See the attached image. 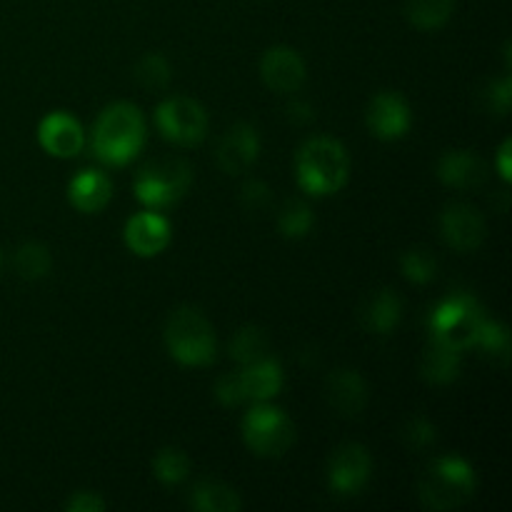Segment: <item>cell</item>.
Wrapping results in <instances>:
<instances>
[{"label":"cell","instance_id":"6da1fadb","mask_svg":"<svg viewBox=\"0 0 512 512\" xmlns=\"http://www.w3.org/2000/svg\"><path fill=\"white\" fill-rule=\"evenodd\" d=\"M145 118L138 105L113 103L100 113L93 130L95 158L108 165H125L143 150Z\"/></svg>","mask_w":512,"mask_h":512},{"label":"cell","instance_id":"7a4b0ae2","mask_svg":"<svg viewBox=\"0 0 512 512\" xmlns=\"http://www.w3.org/2000/svg\"><path fill=\"white\" fill-rule=\"evenodd\" d=\"M350 160L333 138H313L295 155V175L305 193L333 195L348 183Z\"/></svg>","mask_w":512,"mask_h":512},{"label":"cell","instance_id":"3957f363","mask_svg":"<svg viewBox=\"0 0 512 512\" xmlns=\"http://www.w3.org/2000/svg\"><path fill=\"white\" fill-rule=\"evenodd\" d=\"M478 488L475 470L460 458H438L418 480V498L430 510H453L468 503Z\"/></svg>","mask_w":512,"mask_h":512},{"label":"cell","instance_id":"277c9868","mask_svg":"<svg viewBox=\"0 0 512 512\" xmlns=\"http://www.w3.org/2000/svg\"><path fill=\"white\" fill-rule=\"evenodd\" d=\"M165 345L168 353L183 365H208L215 360V330L200 310L178 308L165 323Z\"/></svg>","mask_w":512,"mask_h":512},{"label":"cell","instance_id":"5b68a950","mask_svg":"<svg viewBox=\"0 0 512 512\" xmlns=\"http://www.w3.org/2000/svg\"><path fill=\"white\" fill-rule=\"evenodd\" d=\"M485 323V313L473 295H453L430 313V338L450 345L455 350H468L475 345L480 325Z\"/></svg>","mask_w":512,"mask_h":512},{"label":"cell","instance_id":"8992f818","mask_svg":"<svg viewBox=\"0 0 512 512\" xmlns=\"http://www.w3.org/2000/svg\"><path fill=\"white\" fill-rule=\"evenodd\" d=\"M193 183V168L183 158H155L135 175L133 190L140 203L150 208L173 205L188 193Z\"/></svg>","mask_w":512,"mask_h":512},{"label":"cell","instance_id":"52a82bcc","mask_svg":"<svg viewBox=\"0 0 512 512\" xmlns=\"http://www.w3.org/2000/svg\"><path fill=\"white\" fill-rule=\"evenodd\" d=\"M245 445L260 458H280L295 443V425L280 408L255 405L243 420Z\"/></svg>","mask_w":512,"mask_h":512},{"label":"cell","instance_id":"ba28073f","mask_svg":"<svg viewBox=\"0 0 512 512\" xmlns=\"http://www.w3.org/2000/svg\"><path fill=\"white\" fill-rule=\"evenodd\" d=\"M155 123L165 138L178 145H198L208 133V115L203 105L183 95L163 100L155 110Z\"/></svg>","mask_w":512,"mask_h":512},{"label":"cell","instance_id":"9c48e42d","mask_svg":"<svg viewBox=\"0 0 512 512\" xmlns=\"http://www.w3.org/2000/svg\"><path fill=\"white\" fill-rule=\"evenodd\" d=\"M373 460L358 443L340 445L328 465V483L338 495H358L368 485Z\"/></svg>","mask_w":512,"mask_h":512},{"label":"cell","instance_id":"30bf717a","mask_svg":"<svg viewBox=\"0 0 512 512\" xmlns=\"http://www.w3.org/2000/svg\"><path fill=\"white\" fill-rule=\"evenodd\" d=\"M440 233L450 248L458 253H470L483 245L488 228L478 208L468 203H453L440 215Z\"/></svg>","mask_w":512,"mask_h":512},{"label":"cell","instance_id":"8fae6325","mask_svg":"<svg viewBox=\"0 0 512 512\" xmlns=\"http://www.w3.org/2000/svg\"><path fill=\"white\" fill-rule=\"evenodd\" d=\"M260 155V135L250 123H235L230 125L218 140L215 148V160H218L220 170L230 175L248 173L255 165Z\"/></svg>","mask_w":512,"mask_h":512},{"label":"cell","instance_id":"7c38bea8","mask_svg":"<svg viewBox=\"0 0 512 512\" xmlns=\"http://www.w3.org/2000/svg\"><path fill=\"white\" fill-rule=\"evenodd\" d=\"M413 123L408 100L400 93H378L368 105V128L380 140H398Z\"/></svg>","mask_w":512,"mask_h":512},{"label":"cell","instance_id":"4fadbf2b","mask_svg":"<svg viewBox=\"0 0 512 512\" xmlns=\"http://www.w3.org/2000/svg\"><path fill=\"white\" fill-rule=\"evenodd\" d=\"M260 75L275 93H295L305 83V60L295 48L275 45V48L265 50L263 60H260Z\"/></svg>","mask_w":512,"mask_h":512},{"label":"cell","instance_id":"5bb4252c","mask_svg":"<svg viewBox=\"0 0 512 512\" xmlns=\"http://www.w3.org/2000/svg\"><path fill=\"white\" fill-rule=\"evenodd\" d=\"M325 400L343 418H358L368 405V385L358 370H333L325 378Z\"/></svg>","mask_w":512,"mask_h":512},{"label":"cell","instance_id":"9a60e30c","mask_svg":"<svg viewBox=\"0 0 512 512\" xmlns=\"http://www.w3.org/2000/svg\"><path fill=\"white\" fill-rule=\"evenodd\" d=\"M170 243V223L153 210L135 213L125 223V245L140 258H153Z\"/></svg>","mask_w":512,"mask_h":512},{"label":"cell","instance_id":"2e32d148","mask_svg":"<svg viewBox=\"0 0 512 512\" xmlns=\"http://www.w3.org/2000/svg\"><path fill=\"white\" fill-rule=\"evenodd\" d=\"M38 140L45 153L55 158H73L83 150L85 133L73 115L58 110V113L45 115L38 128Z\"/></svg>","mask_w":512,"mask_h":512},{"label":"cell","instance_id":"e0dca14e","mask_svg":"<svg viewBox=\"0 0 512 512\" xmlns=\"http://www.w3.org/2000/svg\"><path fill=\"white\" fill-rule=\"evenodd\" d=\"M438 178L458 190H475L488 180V165L473 150H448L438 163Z\"/></svg>","mask_w":512,"mask_h":512},{"label":"cell","instance_id":"ac0fdd59","mask_svg":"<svg viewBox=\"0 0 512 512\" xmlns=\"http://www.w3.org/2000/svg\"><path fill=\"white\" fill-rule=\"evenodd\" d=\"M68 198L80 213H98L113 198V183L100 170H80L68 185Z\"/></svg>","mask_w":512,"mask_h":512},{"label":"cell","instance_id":"d6986e66","mask_svg":"<svg viewBox=\"0 0 512 512\" xmlns=\"http://www.w3.org/2000/svg\"><path fill=\"white\" fill-rule=\"evenodd\" d=\"M400 318H403V303H400V298L390 288H383L375 295H370L368 303L360 310V320H363L365 330L375 335L393 333L398 328Z\"/></svg>","mask_w":512,"mask_h":512},{"label":"cell","instance_id":"ffe728a7","mask_svg":"<svg viewBox=\"0 0 512 512\" xmlns=\"http://www.w3.org/2000/svg\"><path fill=\"white\" fill-rule=\"evenodd\" d=\"M240 378H243L245 395H248V400H255V403H265V400L275 398L280 388H283V368L273 358H263L250 365H243Z\"/></svg>","mask_w":512,"mask_h":512},{"label":"cell","instance_id":"44dd1931","mask_svg":"<svg viewBox=\"0 0 512 512\" xmlns=\"http://www.w3.org/2000/svg\"><path fill=\"white\" fill-rule=\"evenodd\" d=\"M460 365H463V353L460 350L438 343V340H430V345L423 353V360H420V373H423L428 383L448 385L460 375Z\"/></svg>","mask_w":512,"mask_h":512},{"label":"cell","instance_id":"7402d4cb","mask_svg":"<svg viewBox=\"0 0 512 512\" xmlns=\"http://www.w3.org/2000/svg\"><path fill=\"white\" fill-rule=\"evenodd\" d=\"M190 505L200 512H238L243 508V500L220 480H200L190 493Z\"/></svg>","mask_w":512,"mask_h":512},{"label":"cell","instance_id":"603a6c76","mask_svg":"<svg viewBox=\"0 0 512 512\" xmlns=\"http://www.w3.org/2000/svg\"><path fill=\"white\" fill-rule=\"evenodd\" d=\"M455 0H403L405 18L418 30L443 28L450 20Z\"/></svg>","mask_w":512,"mask_h":512},{"label":"cell","instance_id":"cb8c5ba5","mask_svg":"<svg viewBox=\"0 0 512 512\" xmlns=\"http://www.w3.org/2000/svg\"><path fill=\"white\" fill-rule=\"evenodd\" d=\"M268 335L255 325H245L230 340V358L238 360L240 365H250L255 360L268 358Z\"/></svg>","mask_w":512,"mask_h":512},{"label":"cell","instance_id":"d4e9b609","mask_svg":"<svg viewBox=\"0 0 512 512\" xmlns=\"http://www.w3.org/2000/svg\"><path fill=\"white\" fill-rule=\"evenodd\" d=\"M13 265L20 278L40 280L53 268V255H50V250L43 243H23L15 250Z\"/></svg>","mask_w":512,"mask_h":512},{"label":"cell","instance_id":"484cf974","mask_svg":"<svg viewBox=\"0 0 512 512\" xmlns=\"http://www.w3.org/2000/svg\"><path fill=\"white\" fill-rule=\"evenodd\" d=\"M313 225H315V215L313 210L308 208V203H303V200L293 198L280 208L278 228L280 233H283V238H290V240L305 238Z\"/></svg>","mask_w":512,"mask_h":512},{"label":"cell","instance_id":"4316f807","mask_svg":"<svg viewBox=\"0 0 512 512\" xmlns=\"http://www.w3.org/2000/svg\"><path fill=\"white\" fill-rule=\"evenodd\" d=\"M133 78L145 90H165L170 85V78H173V70H170V63L165 60V55L148 53L133 68Z\"/></svg>","mask_w":512,"mask_h":512},{"label":"cell","instance_id":"83f0119b","mask_svg":"<svg viewBox=\"0 0 512 512\" xmlns=\"http://www.w3.org/2000/svg\"><path fill=\"white\" fill-rule=\"evenodd\" d=\"M153 475L163 485H178L190 475V458L180 448H163L153 458Z\"/></svg>","mask_w":512,"mask_h":512},{"label":"cell","instance_id":"f1b7e54d","mask_svg":"<svg viewBox=\"0 0 512 512\" xmlns=\"http://www.w3.org/2000/svg\"><path fill=\"white\" fill-rule=\"evenodd\" d=\"M473 348H480L485 355H490L493 360L500 363H508L510 358V335L505 330V325L495 323V320L485 318V323L480 325L478 338H475Z\"/></svg>","mask_w":512,"mask_h":512},{"label":"cell","instance_id":"f546056e","mask_svg":"<svg viewBox=\"0 0 512 512\" xmlns=\"http://www.w3.org/2000/svg\"><path fill=\"white\" fill-rule=\"evenodd\" d=\"M400 268H403V275L410 283L425 285L435 278V273H438V260H435V255L430 253V250L413 248L403 255Z\"/></svg>","mask_w":512,"mask_h":512},{"label":"cell","instance_id":"4dcf8cb0","mask_svg":"<svg viewBox=\"0 0 512 512\" xmlns=\"http://www.w3.org/2000/svg\"><path fill=\"white\" fill-rule=\"evenodd\" d=\"M438 440V430L430 423L428 418L418 415V418L408 420L403 428V443L408 445L410 450H425Z\"/></svg>","mask_w":512,"mask_h":512},{"label":"cell","instance_id":"1f68e13d","mask_svg":"<svg viewBox=\"0 0 512 512\" xmlns=\"http://www.w3.org/2000/svg\"><path fill=\"white\" fill-rule=\"evenodd\" d=\"M215 398H218V403L225 405V408H238V405H243L245 400H248V395H245L240 373L223 375V378L215 383Z\"/></svg>","mask_w":512,"mask_h":512},{"label":"cell","instance_id":"d6a6232c","mask_svg":"<svg viewBox=\"0 0 512 512\" xmlns=\"http://www.w3.org/2000/svg\"><path fill=\"white\" fill-rule=\"evenodd\" d=\"M270 200H273V193H270V188L263 180H248V183L240 188V203H243V208L250 210V213L265 210L270 205Z\"/></svg>","mask_w":512,"mask_h":512},{"label":"cell","instance_id":"836d02e7","mask_svg":"<svg viewBox=\"0 0 512 512\" xmlns=\"http://www.w3.org/2000/svg\"><path fill=\"white\" fill-rule=\"evenodd\" d=\"M485 103H488V110H493L495 115H508L512 103V80L503 78L490 83L488 93H485Z\"/></svg>","mask_w":512,"mask_h":512},{"label":"cell","instance_id":"e575fe53","mask_svg":"<svg viewBox=\"0 0 512 512\" xmlns=\"http://www.w3.org/2000/svg\"><path fill=\"white\" fill-rule=\"evenodd\" d=\"M65 510L70 512H103L105 500L98 493H90V490H80V493L70 495V500L65 503Z\"/></svg>","mask_w":512,"mask_h":512},{"label":"cell","instance_id":"d590c367","mask_svg":"<svg viewBox=\"0 0 512 512\" xmlns=\"http://www.w3.org/2000/svg\"><path fill=\"white\" fill-rule=\"evenodd\" d=\"M288 118H290V123H295V125L313 123L315 120L313 105L305 103V100H293V103L288 105Z\"/></svg>","mask_w":512,"mask_h":512},{"label":"cell","instance_id":"8d00e7d4","mask_svg":"<svg viewBox=\"0 0 512 512\" xmlns=\"http://www.w3.org/2000/svg\"><path fill=\"white\" fill-rule=\"evenodd\" d=\"M510 148L512 143L510 140H505L498 150V170L500 175H503V180H510Z\"/></svg>","mask_w":512,"mask_h":512},{"label":"cell","instance_id":"74e56055","mask_svg":"<svg viewBox=\"0 0 512 512\" xmlns=\"http://www.w3.org/2000/svg\"><path fill=\"white\" fill-rule=\"evenodd\" d=\"M0 265H3V255H0Z\"/></svg>","mask_w":512,"mask_h":512}]
</instances>
